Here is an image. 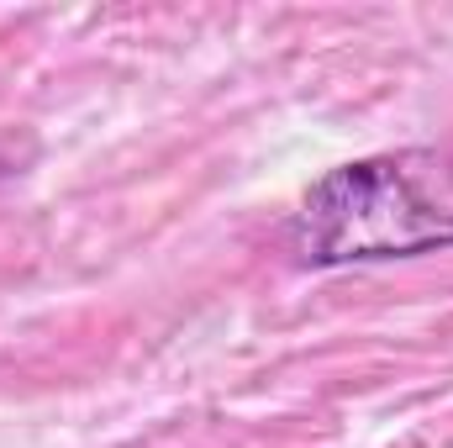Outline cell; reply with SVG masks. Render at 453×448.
Listing matches in <instances>:
<instances>
[{
    "label": "cell",
    "mask_w": 453,
    "mask_h": 448,
    "mask_svg": "<svg viewBox=\"0 0 453 448\" xmlns=\"http://www.w3.org/2000/svg\"><path fill=\"white\" fill-rule=\"evenodd\" d=\"M301 264H374L453 248V148H401L322 174L296 222Z\"/></svg>",
    "instance_id": "obj_1"
}]
</instances>
